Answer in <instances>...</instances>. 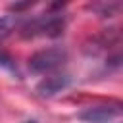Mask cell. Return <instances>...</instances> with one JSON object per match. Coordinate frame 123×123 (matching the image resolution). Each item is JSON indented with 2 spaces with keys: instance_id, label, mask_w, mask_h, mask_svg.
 Returning a JSON list of instances; mask_svg holds the SVG:
<instances>
[{
  "instance_id": "cell-1",
  "label": "cell",
  "mask_w": 123,
  "mask_h": 123,
  "mask_svg": "<svg viewBox=\"0 0 123 123\" xmlns=\"http://www.w3.org/2000/svg\"><path fill=\"white\" fill-rule=\"evenodd\" d=\"M63 29H65L63 13H48V15L25 19L17 31L23 38H40V37L52 38V37H60Z\"/></svg>"
},
{
  "instance_id": "cell-2",
  "label": "cell",
  "mask_w": 123,
  "mask_h": 123,
  "mask_svg": "<svg viewBox=\"0 0 123 123\" xmlns=\"http://www.w3.org/2000/svg\"><path fill=\"white\" fill-rule=\"evenodd\" d=\"M67 62V52L62 46H50L35 52L29 58V71L35 75H50L62 69Z\"/></svg>"
},
{
  "instance_id": "cell-3",
  "label": "cell",
  "mask_w": 123,
  "mask_h": 123,
  "mask_svg": "<svg viewBox=\"0 0 123 123\" xmlns=\"http://www.w3.org/2000/svg\"><path fill=\"white\" fill-rule=\"evenodd\" d=\"M119 115H123L121 104H96V106H88L77 113V117L85 123H111Z\"/></svg>"
},
{
  "instance_id": "cell-4",
  "label": "cell",
  "mask_w": 123,
  "mask_h": 123,
  "mask_svg": "<svg viewBox=\"0 0 123 123\" xmlns=\"http://www.w3.org/2000/svg\"><path fill=\"white\" fill-rule=\"evenodd\" d=\"M69 83H71V79L65 73H50L37 85V92L40 96H54V94L65 90L69 86Z\"/></svg>"
},
{
  "instance_id": "cell-5",
  "label": "cell",
  "mask_w": 123,
  "mask_h": 123,
  "mask_svg": "<svg viewBox=\"0 0 123 123\" xmlns=\"http://www.w3.org/2000/svg\"><path fill=\"white\" fill-rule=\"evenodd\" d=\"M25 19L21 17V15H4V17H0V38H6L8 35H12L15 29H19L21 27V23H23Z\"/></svg>"
},
{
  "instance_id": "cell-6",
  "label": "cell",
  "mask_w": 123,
  "mask_h": 123,
  "mask_svg": "<svg viewBox=\"0 0 123 123\" xmlns=\"http://www.w3.org/2000/svg\"><path fill=\"white\" fill-rule=\"evenodd\" d=\"M25 123H37V121H25Z\"/></svg>"
}]
</instances>
